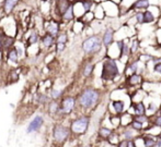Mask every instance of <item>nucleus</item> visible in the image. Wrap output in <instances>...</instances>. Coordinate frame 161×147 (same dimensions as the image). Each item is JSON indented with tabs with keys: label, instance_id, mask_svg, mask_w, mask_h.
I'll return each mask as SVG.
<instances>
[{
	"label": "nucleus",
	"instance_id": "obj_45",
	"mask_svg": "<svg viewBox=\"0 0 161 147\" xmlns=\"http://www.w3.org/2000/svg\"><path fill=\"white\" fill-rule=\"evenodd\" d=\"M153 147H157V146H153Z\"/></svg>",
	"mask_w": 161,
	"mask_h": 147
},
{
	"label": "nucleus",
	"instance_id": "obj_35",
	"mask_svg": "<svg viewBox=\"0 0 161 147\" xmlns=\"http://www.w3.org/2000/svg\"><path fill=\"white\" fill-rule=\"evenodd\" d=\"M55 46H56V53H62L66 48V44H64V43H55Z\"/></svg>",
	"mask_w": 161,
	"mask_h": 147
},
{
	"label": "nucleus",
	"instance_id": "obj_16",
	"mask_svg": "<svg viewBox=\"0 0 161 147\" xmlns=\"http://www.w3.org/2000/svg\"><path fill=\"white\" fill-rule=\"evenodd\" d=\"M75 18L76 17H75V12H74V3H71L69 7H68L67 10L64 12V14L60 17V20L66 22V23H68V22L74 21Z\"/></svg>",
	"mask_w": 161,
	"mask_h": 147
},
{
	"label": "nucleus",
	"instance_id": "obj_43",
	"mask_svg": "<svg viewBox=\"0 0 161 147\" xmlns=\"http://www.w3.org/2000/svg\"><path fill=\"white\" fill-rule=\"evenodd\" d=\"M97 2H101V1H102V0H97Z\"/></svg>",
	"mask_w": 161,
	"mask_h": 147
},
{
	"label": "nucleus",
	"instance_id": "obj_10",
	"mask_svg": "<svg viewBox=\"0 0 161 147\" xmlns=\"http://www.w3.org/2000/svg\"><path fill=\"white\" fill-rule=\"evenodd\" d=\"M43 124H44V118L42 116L34 117L32 121L29 123L28 128H26V132H28L29 134L34 133V132H37V131L43 126Z\"/></svg>",
	"mask_w": 161,
	"mask_h": 147
},
{
	"label": "nucleus",
	"instance_id": "obj_33",
	"mask_svg": "<svg viewBox=\"0 0 161 147\" xmlns=\"http://www.w3.org/2000/svg\"><path fill=\"white\" fill-rule=\"evenodd\" d=\"M131 128H133L134 130L139 131V130H142V122H139V121H137V120L134 119L133 121H131Z\"/></svg>",
	"mask_w": 161,
	"mask_h": 147
},
{
	"label": "nucleus",
	"instance_id": "obj_46",
	"mask_svg": "<svg viewBox=\"0 0 161 147\" xmlns=\"http://www.w3.org/2000/svg\"><path fill=\"white\" fill-rule=\"evenodd\" d=\"M0 47H1V44H0Z\"/></svg>",
	"mask_w": 161,
	"mask_h": 147
},
{
	"label": "nucleus",
	"instance_id": "obj_2",
	"mask_svg": "<svg viewBox=\"0 0 161 147\" xmlns=\"http://www.w3.org/2000/svg\"><path fill=\"white\" fill-rule=\"evenodd\" d=\"M119 74V67L114 59H106L102 64L101 79L103 81H112Z\"/></svg>",
	"mask_w": 161,
	"mask_h": 147
},
{
	"label": "nucleus",
	"instance_id": "obj_28",
	"mask_svg": "<svg viewBox=\"0 0 161 147\" xmlns=\"http://www.w3.org/2000/svg\"><path fill=\"white\" fill-rule=\"evenodd\" d=\"M93 70H94V64H92V63L86 64V67L83 68V76L89 78V76L92 74V72H93Z\"/></svg>",
	"mask_w": 161,
	"mask_h": 147
},
{
	"label": "nucleus",
	"instance_id": "obj_44",
	"mask_svg": "<svg viewBox=\"0 0 161 147\" xmlns=\"http://www.w3.org/2000/svg\"><path fill=\"white\" fill-rule=\"evenodd\" d=\"M160 116H161V109H160Z\"/></svg>",
	"mask_w": 161,
	"mask_h": 147
},
{
	"label": "nucleus",
	"instance_id": "obj_17",
	"mask_svg": "<svg viewBox=\"0 0 161 147\" xmlns=\"http://www.w3.org/2000/svg\"><path fill=\"white\" fill-rule=\"evenodd\" d=\"M48 114L51 116H56L59 114V103L57 100L51 99L48 103Z\"/></svg>",
	"mask_w": 161,
	"mask_h": 147
},
{
	"label": "nucleus",
	"instance_id": "obj_40",
	"mask_svg": "<svg viewBox=\"0 0 161 147\" xmlns=\"http://www.w3.org/2000/svg\"><path fill=\"white\" fill-rule=\"evenodd\" d=\"M153 123H155V125L160 126V128H161V116H159L158 118H156V120L153 121Z\"/></svg>",
	"mask_w": 161,
	"mask_h": 147
},
{
	"label": "nucleus",
	"instance_id": "obj_6",
	"mask_svg": "<svg viewBox=\"0 0 161 147\" xmlns=\"http://www.w3.org/2000/svg\"><path fill=\"white\" fill-rule=\"evenodd\" d=\"M59 32H60V24L58 23L54 18H51V19H48V20H45L44 21V33H47V34H49V35L56 37Z\"/></svg>",
	"mask_w": 161,
	"mask_h": 147
},
{
	"label": "nucleus",
	"instance_id": "obj_25",
	"mask_svg": "<svg viewBox=\"0 0 161 147\" xmlns=\"http://www.w3.org/2000/svg\"><path fill=\"white\" fill-rule=\"evenodd\" d=\"M142 139V143H144V147H153L156 146V143H157V139L153 136H145Z\"/></svg>",
	"mask_w": 161,
	"mask_h": 147
},
{
	"label": "nucleus",
	"instance_id": "obj_37",
	"mask_svg": "<svg viewBox=\"0 0 161 147\" xmlns=\"http://www.w3.org/2000/svg\"><path fill=\"white\" fill-rule=\"evenodd\" d=\"M133 132H131L130 130H126L124 131V137H125V139H127V141H130V139H133Z\"/></svg>",
	"mask_w": 161,
	"mask_h": 147
},
{
	"label": "nucleus",
	"instance_id": "obj_32",
	"mask_svg": "<svg viewBox=\"0 0 161 147\" xmlns=\"http://www.w3.org/2000/svg\"><path fill=\"white\" fill-rule=\"evenodd\" d=\"M138 49H139V40H138V39L133 40L130 48H129V51H130L131 53H136Z\"/></svg>",
	"mask_w": 161,
	"mask_h": 147
},
{
	"label": "nucleus",
	"instance_id": "obj_34",
	"mask_svg": "<svg viewBox=\"0 0 161 147\" xmlns=\"http://www.w3.org/2000/svg\"><path fill=\"white\" fill-rule=\"evenodd\" d=\"M128 69L130 72H133V73H137V70H138V61H134V62L129 63L128 65Z\"/></svg>",
	"mask_w": 161,
	"mask_h": 147
},
{
	"label": "nucleus",
	"instance_id": "obj_26",
	"mask_svg": "<svg viewBox=\"0 0 161 147\" xmlns=\"http://www.w3.org/2000/svg\"><path fill=\"white\" fill-rule=\"evenodd\" d=\"M68 42V35L66 32L60 31L58 33V35L55 37V43H64V44H67Z\"/></svg>",
	"mask_w": 161,
	"mask_h": 147
},
{
	"label": "nucleus",
	"instance_id": "obj_27",
	"mask_svg": "<svg viewBox=\"0 0 161 147\" xmlns=\"http://www.w3.org/2000/svg\"><path fill=\"white\" fill-rule=\"evenodd\" d=\"M62 96H63L62 89H55V88H53V89L51 90V93H49V98L54 99V100H57V99H59Z\"/></svg>",
	"mask_w": 161,
	"mask_h": 147
},
{
	"label": "nucleus",
	"instance_id": "obj_38",
	"mask_svg": "<svg viewBox=\"0 0 161 147\" xmlns=\"http://www.w3.org/2000/svg\"><path fill=\"white\" fill-rule=\"evenodd\" d=\"M116 44H117V48H119V53H121L122 50H123V48H124V45H125V40H119V42H117Z\"/></svg>",
	"mask_w": 161,
	"mask_h": 147
},
{
	"label": "nucleus",
	"instance_id": "obj_7",
	"mask_svg": "<svg viewBox=\"0 0 161 147\" xmlns=\"http://www.w3.org/2000/svg\"><path fill=\"white\" fill-rule=\"evenodd\" d=\"M70 130L65 125H55L53 129V137L56 142H65L69 136Z\"/></svg>",
	"mask_w": 161,
	"mask_h": 147
},
{
	"label": "nucleus",
	"instance_id": "obj_12",
	"mask_svg": "<svg viewBox=\"0 0 161 147\" xmlns=\"http://www.w3.org/2000/svg\"><path fill=\"white\" fill-rule=\"evenodd\" d=\"M40 43H41V45H42L43 48L48 49L55 45V37L49 35V34H47V33H44L42 36H41Z\"/></svg>",
	"mask_w": 161,
	"mask_h": 147
},
{
	"label": "nucleus",
	"instance_id": "obj_4",
	"mask_svg": "<svg viewBox=\"0 0 161 147\" xmlns=\"http://www.w3.org/2000/svg\"><path fill=\"white\" fill-rule=\"evenodd\" d=\"M90 123V119L87 116H81L77 119H75L71 122V125H70V131L75 134H83V133L87 132L88 126Z\"/></svg>",
	"mask_w": 161,
	"mask_h": 147
},
{
	"label": "nucleus",
	"instance_id": "obj_13",
	"mask_svg": "<svg viewBox=\"0 0 161 147\" xmlns=\"http://www.w3.org/2000/svg\"><path fill=\"white\" fill-rule=\"evenodd\" d=\"M101 39H102V45H104L105 47H108L110 45H112L113 40H114V29L112 28H106Z\"/></svg>",
	"mask_w": 161,
	"mask_h": 147
},
{
	"label": "nucleus",
	"instance_id": "obj_23",
	"mask_svg": "<svg viewBox=\"0 0 161 147\" xmlns=\"http://www.w3.org/2000/svg\"><path fill=\"white\" fill-rule=\"evenodd\" d=\"M113 108H114L115 112L116 114H122L124 111V108H125V103L123 100H114L113 101Z\"/></svg>",
	"mask_w": 161,
	"mask_h": 147
},
{
	"label": "nucleus",
	"instance_id": "obj_22",
	"mask_svg": "<svg viewBox=\"0 0 161 147\" xmlns=\"http://www.w3.org/2000/svg\"><path fill=\"white\" fill-rule=\"evenodd\" d=\"M51 98H49V95L46 94H36L34 96V101H36L40 105H45V104H48Z\"/></svg>",
	"mask_w": 161,
	"mask_h": 147
},
{
	"label": "nucleus",
	"instance_id": "obj_19",
	"mask_svg": "<svg viewBox=\"0 0 161 147\" xmlns=\"http://www.w3.org/2000/svg\"><path fill=\"white\" fill-rule=\"evenodd\" d=\"M77 2L81 4V7H82V9H83V12L85 13L91 11L94 6L93 0H77Z\"/></svg>",
	"mask_w": 161,
	"mask_h": 147
},
{
	"label": "nucleus",
	"instance_id": "obj_9",
	"mask_svg": "<svg viewBox=\"0 0 161 147\" xmlns=\"http://www.w3.org/2000/svg\"><path fill=\"white\" fill-rule=\"evenodd\" d=\"M71 3L74 2L69 1V0H54V11H55L57 18L62 17Z\"/></svg>",
	"mask_w": 161,
	"mask_h": 147
},
{
	"label": "nucleus",
	"instance_id": "obj_41",
	"mask_svg": "<svg viewBox=\"0 0 161 147\" xmlns=\"http://www.w3.org/2000/svg\"><path fill=\"white\" fill-rule=\"evenodd\" d=\"M156 109H157L156 105H153V104H150V105H149V110H150V111H153V110H156Z\"/></svg>",
	"mask_w": 161,
	"mask_h": 147
},
{
	"label": "nucleus",
	"instance_id": "obj_30",
	"mask_svg": "<svg viewBox=\"0 0 161 147\" xmlns=\"http://www.w3.org/2000/svg\"><path fill=\"white\" fill-rule=\"evenodd\" d=\"M134 19H135L136 23L144 24V13H142V11H136L135 15H134Z\"/></svg>",
	"mask_w": 161,
	"mask_h": 147
},
{
	"label": "nucleus",
	"instance_id": "obj_8",
	"mask_svg": "<svg viewBox=\"0 0 161 147\" xmlns=\"http://www.w3.org/2000/svg\"><path fill=\"white\" fill-rule=\"evenodd\" d=\"M15 43V37L12 35H8L4 32L0 33V44H1V48L3 50H8V49L12 48L14 46Z\"/></svg>",
	"mask_w": 161,
	"mask_h": 147
},
{
	"label": "nucleus",
	"instance_id": "obj_39",
	"mask_svg": "<svg viewBox=\"0 0 161 147\" xmlns=\"http://www.w3.org/2000/svg\"><path fill=\"white\" fill-rule=\"evenodd\" d=\"M128 145H129V141H127V139H123V141L119 143V147H128Z\"/></svg>",
	"mask_w": 161,
	"mask_h": 147
},
{
	"label": "nucleus",
	"instance_id": "obj_36",
	"mask_svg": "<svg viewBox=\"0 0 161 147\" xmlns=\"http://www.w3.org/2000/svg\"><path fill=\"white\" fill-rule=\"evenodd\" d=\"M135 120H137V121H139V122H142V123H144V122L148 121V117H147L146 114H140V116H136L135 117Z\"/></svg>",
	"mask_w": 161,
	"mask_h": 147
},
{
	"label": "nucleus",
	"instance_id": "obj_42",
	"mask_svg": "<svg viewBox=\"0 0 161 147\" xmlns=\"http://www.w3.org/2000/svg\"><path fill=\"white\" fill-rule=\"evenodd\" d=\"M156 146H157V147H161V139L157 141V143H156Z\"/></svg>",
	"mask_w": 161,
	"mask_h": 147
},
{
	"label": "nucleus",
	"instance_id": "obj_5",
	"mask_svg": "<svg viewBox=\"0 0 161 147\" xmlns=\"http://www.w3.org/2000/svg\"><path fill=\"white\" fill-rule=\"evenodd\" d=\"M75 107H76V99L72 96H66L59 104V114H70L75 110Z\"/></svg>",
	"mask_w": 161,
	"mask_h": 147
},
{
	"label": "nucleus",
	"instance_id": "obj_15",
	"mask_svg": "<svg viewBox=\"0 0 161 147\" xmlns=\"http://www.w3.org/2000/svg\"><path fill=\"white\" fill-rule=\"evenodd\" d=\"M40 38H41V34L37 29H34V31L31 32V34L29 35V37L26 38V44L25 47L29 48V47L33 46V45H36L40 43Z\"/></svg>",
	"mask_w": 161,
	"mask_h": 147
},
{
	"label": "nucleus",
	"instance_id": "obj_21",
	"mask_svg": "<svg viewBox=\"0 0 161 147\" xmlns=\"http://www.w3.org/2000/svg\"><path fill=\"white\" fill-rule=\"evenodd\" d=\"M142 13H144V24H150L156 21V15L150 10L146 9Z\"/></svg>",
	"mask_w": 161,
	"mask_h": 147
},
{
	"label": "nucleus",
	"instance_id": "obj_1",
	"mask_svg": "<svg viewBox=\"0 0 161 147\" xmlns=\"http://www.w3.org/2000/svg\"><path fill=\"white\" fill-rule=\"evenodd\" d=\"M100 94L96 88H86L78 97V103L83 109H91L97 104Z\"/></svg>",
	"mask_w": 161,
	"mask_h": 147
},
{
	"label": "nucleus",
	"instance_id": "obj_14",
	"mask_svg": "<svg viewBox=\"0 0 161 147\" xmlns=\"http://www.w3.org/2000/svg\"><path fill=\"white\" fill-rule=\"evenodd\" d=\"M149 7H150V0H135L129 9L134 11H140L146 10Z\"/></svg>",
	"mask_w": 161,
	"mask_h": 147
},
{
	"label": "nucleus",
	"instance_id": "obj_18",
	"mask_svg": "<svg viewBox=\"0 0 161 147\" xmlns=\"http://www.w3.org/2000/svg\"><path fill=\"white\" fill-rule=\"evenodd\" d=\"M7 59H8L9 62L18 63V61H19V55H18L14 46H13L12 48H10V49L7 50Z\"/></svg>",
	"mask_w": 161,
	"mask_h": 147
},
{
	"label": "nucleus",
	"instance_id": "obj_20",
	"mask_svg": "<svg viewBox=\"0 0 161 147\" xmlns=\"http://www.w3.org/2000/svg\"><path fill=\"white\" fill-rule=\"evenodd\" d=\"M133 109L135 116H140V114H146V107L142 103H135L133 104Z\"/></svg>",
	"mask_w": 161,
	"mask_h": 147
},
{
	"label": "nucleus",
	"instance_id": "obj_31",
	"mask_svg": "<svg viewBox=\"0 0 161 147\" xmlns=\"http://www.w3.org/2000/svg\"><path fill=\"white\" fill-rule=\"evenodd\" d=\"M153 71L158 74H161V60L160 59H153Z\"/></svg>",
	"mask_w": 161,
	"mask_h": 147
},
{
	"label": "nucleus",
	"instance_id": "obj_29",
	"mask_svg": "<svg viewBox=\"0 0 161 147\" xmlns=\"http://www.w3.org/2000/svg\"><path fill=\"white\" fill-rule=\"evenodd\" d=\"M113 131L110 130V129H106V128H101L100 129V132L99 134L101 135L102 137H104V139H108V137L112 135Z\"/></svg>",
	"mask_w": 161,
	"mask_h": 147
},
{
	"label": "nucleus",
	"instance_id": "obj_11",
	"mask_svg": "<svg viewBox=\"0 0 161 147\" xmlns=\"http://www.w3.org/2000/svg\"><path fill=\"white\" fill-rule=\"evenodd\" d=\"M21 0H3L2 2V12L6 15H10L14 11Z\"/></svg>",
	"mask_w": 161,
	"mask_h": 147
},
{
	"label": "nucleus",
	"instance_id": "obj_3",
	"mask_svg": "<svg viewBox=\"0 0 161 147\" xmlns=\"http://www.w3.org/2000/svg\"><path fill=\"white\" fill-rule=\"evenodd\" d=\"M82 50L87 55L97 53L102 48V39L99 35H91L82 42Z\"/></svg>",
	"mask_w": 161,
	"mask_h": 147
},
{
	"label": "nucleus",
	"instance_id": "obj_24",
	"mask_svg": "<svg viewBox=\"0 0 161 147\" xmlns=\"http://www.w3.org/2000/svg\"><path fill=\"white\" fill-rule=\"evenodd\" d=\"M140 82H142V76H140L139 74H137V73H133L127 80V83L129 85H131V86L139 84Z\"/></svg>",
	"mask_w": 161,
	"mask_h": 147
}]
</instances>
